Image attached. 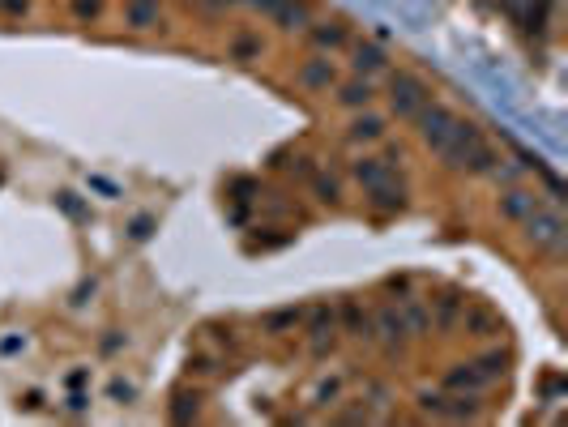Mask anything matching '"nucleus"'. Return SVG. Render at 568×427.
<instances>
[{
  "label": "nucleus",
  "mask_w": 568,
  "mask_h": 427,
  "mask_svg": "<svg viewBox=\"0 0 568 427\" xmlns=\"http://www.w3.org/2000/svg\"><path fill=\"white\" fill-rule=\"evenodd\" d=\"M351 69L355 77H381L389 69V52L381 43H351Z\"/></svg>",
  "instance_id": "nucleus-11"
},
{
  "label": "nucleus",
  "mask_w": 568,
  "mask_h": 427,
  "mask_svg": "<svg viewBox=\"0 0 568 427\" xmlns=\"http://www.w3.org/2000/svg\"><path fill=\"white\" fill-rule=\"evenodd\" d=\"M526 231V240L534 244V252H543V257L551 261H560L564 252H568V227H564V218L560 210H547V205H539L526 223H517Z\"/></svg>",
  "instance_id": "nucleus-1"
},
{
  "label": "nucleus",
  "mask_w": 568,
  "mask_h": 427,
  "mask_svg": "<svg viewBox=\"0 0 568 427\" xmlns=\"http://www.w3.org/2000/svg\"><path fill=\"white\" fill-rule=\"evenodd\" d=\"M103 5H107V0H69V9H73L77 22H99L103 18Z\"/></svg>",
  "instance_id": "nucleus-23"
},
{
  "label": "nucleus",
  "mask_w": 568,
  "mask_h": 427,
  "mask_svg": "<svg viewBox=\"0 0 568 427\" xmlns=\"http://www.w3.org/2000/svg\"><path fill=\"white\" fill-rule=\"evenodd\" d=\"M308 43L317 47V52H342V47H351V39H346V26L342 22H308Z\"/></svg>",
  "instance_id": "nucleus-15"
},
{
  "label": "nucleus",
  "mask_w": 568,
  "mask_h": 427,
  "mask_svg": "<svg viewBox=\"0 0 568 427\" xmlns=\"http://www.w3.org/2000/svg\"><path fill=\"white\" fill-rule=\"evenodd\" d=\"M312 193H317V201L334 205L338 201V180L334 176H312Z\"/></svg>",
  "instance_id": "nucleus-24"
},
{
  "label": "nucleus",
  "mask_w": 568,
  "mask_h": 427,
  "mask_svg": "<svg viewBox=\"0 0 568 427\" xmlns=\"http://www.w3.org/2000/svg\"><path fill=\"white\" fill-rule=\"evenodd\" d=\"M261 52H265L261 35H248V30H244V35H235V39H231V60H257Z\"/></svg>",
  "instance_id": "nucleus-21"
},
{
  "label": "nucleus",
  "mask_w": 568,
  "mask_h": 427,
  "mask_svg": "<svg viewBox=\"0 0 568 427\" xmlns=\"http://www.w3.org/2000/svg\"><path fill=\"white\" fill-rule=\"evenodd\" d=\"M346 141H351V146H376V141H385V116H376L372 107H364V112L351 120V129H346Z\"/></svg>",
  "instance_id": "nucleus-14"
},
{
  "label": "nucleus",
  "mask_w": 568,
  "mask_h": 427,
  "mask_svg": "<svg viewBox=\"0 0 568 427\" xmlns=\"http://www.w3.org/2000/svg\"><path fill=\"white\" fill-rule=\"evenodd\" d=\"M385 94H389V112L398 116V120H415L419 107L432 99V90L423 86L415 73H402V69L389 73V90H385Z\"/></svg>",
  "instance_id": "nucleus-3"
},
{
  "label": "nucleus",
  "mask_w": 568,
  "mask_h": 427,
  "mask_svg": "<svg viewBox=\"0 0 568 427\" xmlns=\"http://www.w3.org/2000/svg\"><path fill=\"white\" fill-rule=\"evenodd\" d=\"M338 312L321 304V308H312V321H308V346H312V355H329L338 346Z\"/></svg>",
  "instance_id": "nucleus-7"
},
{
  "label": "nucleus",
  "mask_w": 568,
  "mask_h": 427,
  "mask_svg": "<svg viewBox=\"0 0 568 427\" xmlns=\"http://www.w3.org/2000/svg\"><path fill=\"white\" fill-rule=\"evenodd\" d=\"M188 5H197V0H188Z\"/></svg>",
  "instance_id": "nucleus-27"
},
{
  "label": "nucleus",
  "mask_w": 568,
  "mask_h": 427,
  "mask_svg": "<svg viewBox=\"0 0 568 427\" xmlns=\"http://www.w3.org/2000/svg\"><path fill=\"white\" fill-rule=\"evenodd\" d=\"M30 0H0V18H26Z\"/></svg>",
  "instance_id": "nucleus-25"
},
{
  "label": "nucleus",
  "mask_w": 568,
  "mask_h": 427,
  "mask_svg": "<svg viewBox=\"0 0 568 427\" xmlns=\"http://www.w3.org/2000/svg\"><path fill=\"white\" fill-rule=\"evenodd\" d=\"M466 321H470V329H475V334H479V338H492V334H500V325H496V316H492V312H487V308H475V312H470V316H466Z\"/></svg>",
  "instance_id": "nucleus-22"
},
{
  "label": "nucleus",
  "mask_w": 568,
  "mask_h": 427,
  "mask_svg": "<svg viewBox=\"0 0 568 427\" xmlns=\"http://www.w3.org/2000/svg\"><path fill=\"white\" fill-rule=\"evenodd\" d=\"M338 329H342V334H351V338H359V342H372V312H364L359 304H342Z\"/></svg>",
  "instance_id": "nucleus-17"
},
{
  "label": "nucleus",
  "mask_w": 568,
  "mask_h": 427,
  "mask_svg": "<svg viewBox=\"0 0 568 427\" xmlns=\"http://www.w3.org/2000/svg\"><path fill=\"white\" fill-rule=\"evenodd\" d=\"M372 338L385 346V351H398V346H406V338H410V329H406V321H402V312L398 308H381L372 316Z\"/></svg>",
  "instance_id": "nucleus-9"
},
{
  "label": "nucleus",
  "mask_w": 568,
  "mask_h": 427,
  "mask_svg": "<svg viewBox=\"0 0 568 427\" xmlns=\"http://www.w3.org/2000/svg\"><path fill=\"white\" fill-rule=\"evenodd\" d=\"M295 82L304 86L308 94H329V90H334V86L342 82V77H338V69H334V60L317 52L312 60H304V65L295 69Z\"/></svg>",
  "instance_id": "nucleus-6"
},
{
  "label": "nucleus",
  "mask_w": 568,
  "mask_h": 427,
  "mask_svg": "<svg viewBox=\"0 0 568 427\" xmlns=\"http://www.w3.org/2000/svg\"><path fill=\"white\" fill-rule=\"evenodd\" d=\"M334 90H338V103L346 107V112H364V107L376 103V82L372 77H346V82H338Z\"/></svg>",
  "instance_id": "nucleus-12"
},
{
  "label": "nucleus",
  "mask_w": 568,
  "mask_h": 427,
  "mask_svg": "<svg viewBox=\"0 0 568 427\" xmlns=\"http://www.w3.org/2000/svg\"><path fill=\"white\" fill-rule=\"evenodd\" d=\"M299 321H304L299 308H278V312L265 316V334H287V329H295Z\"/></svg>",
  "instance_id": "nucleus-20"
},
{
  "label": "nucleus",
  "mask_w": 568,
  "mask_h": 427,
  "mask_svg": "<svg viewBox=\"0 0 568 427\" xmlns=\"http://www.w3.org/2000/svg\"><path fill=\"white\" fill-rule=\"evenodd\" d=\"M453 112H449V107L445 103H423L419 107V116L415 120H410V124H415V129H419V137H423V146H428L436 158H440V163H445V158H449V146H453Z\"/></svg>",
  "instance_id": "nucleus-2"
},
{
  "label": "nucleus",
  "mask_w": 568,
  "mask_h": 427,
  "mask_svg": "<svg viewBox=\"0 0 568 427\" xmlns=\"http://www.w3.org/2000/svg\"><path fill=\"white\" fill-rule=\"evenodd\" d=\"M457 312H462V304H457V299H445V304H440V325H449Z\"/></svg>",
  "instance_id": "nucleus-26"
},
{
  "label": "nucleus",
  "mask_w": 568,
  "mask_h": 427,
  "mask_svg": "<svg viewBox=\"0 0 568 427\" xmlns=\"http://www.w3.org/2000/svg\"><path fill=\"white\" fill-rule=\"evenodd\" d=\"M539 193H530V188H522V184H509L504 193L496 197V210H500V218L504 223H526V218L539 210Z\"/></svg>",
  "instance_id": "nucleus-8"
},
{
  "label": "nucleus",
  "mask_w": 568,
  "mask_h": 427,
  "mask_svg": "<svg viewBox=\"0 0 568 427\" xmlns=\"http://www.w3.org/2000/svg\"><path fill=\"white\" fill-rule=\"evenodd\" d=\"M351 176L364 184V193H368V188L385 184V180H398V167L385 163V158H355V163H351Z\"/></svg>",
  "instance_id": "nucleus-16"
},
{
  "label": "nucleus",
  "mask_w": 568,
  "mask_h": 427,
  "mask_svg": "<svg viewBox=\"0 0 568 427\" xmlns=\"http://www.w3.org/2000/svg\"><path fill=\"white\" fill-rule=\"evenodd\" d=\"M423 415H436V419H479V402H475V393H423Z\"/></svg>",
  "instance_id": "nucleus-5"
},
{
  "label": "nucleus",
  "mask_w": 568,
  "mask_h": 427,
  "mask_svg": "<svg viewBox=\"0 0 568 427\" xmlns=\"http://www.w3.org/2000/svg\"><path fill=\"white\" fill-rule=\"evenodd\" d=\"M244 5H252L261 13V18H270L278 30H304L312 18H308V5L304 0H244Z\"/></svg>",
  "instance_id": "nucleus-4"
},
{
  "label": "nucleus",
  "mask_w": 568,
  "mask_h": 427,
  "mask_svg": "<svg viewBox=\"0 0 568 427\" xmlns=\"http://www.w3.org/2000/svg\"><path fill=\"white\" fill-rule=\"evenodd\" d=\"M398 312H402V321L410 329V338H419V334H428V329H432V312L423 308V304H410V299H406Z\"/></svg>",
  "instance_id": "nucleus-19"
},
{
  "label": "nucleus",
  "mask_w": 568,
  "mask_h": 427,
  "mask_svg": "<svg viewBox=\"0 0 568 427\" xmlns=\"http://www.w3.org/2000/svg\"><path fill=\"white\" fill-rule=\"evenodd\" d=\"M487 385H496V381L479 368L475 359H470V363H457V368L445 376V389H449V393H483Z\"/></svg>",
  "instance_id": "nucleus-13"
},
{
  "label": "nucleus",
  "mask_w": 568,
  "mask_h": 427,
  "mask_svg": "<svg viewBox=\"0 0 568 427\" xmlns=\"http://www.w3.org/2000/svg\"><path fill=\"white\" fill-rule=\"evenodd\" d=\"M124 26L146 35V30H163V5L159 0H124Z\"/></svg>",
  "instance_id": "nucleus-10"
},
{
  "label": "nucleus",
  "mask_w": 568,
  "mask_h": 427,
  "mask_svg": "<svg viewBox=\"0 0 568 427\" xmlns=\"http://www.w3.org/2000/svg\"><path fill=\"white\" fill-rule=\"evenodd\" d=\"M368 197H372V205L381 214H398L402 205H406V188H402V180H385V184L368 188Z\"/></svg>",
  "instance_id": "nucleus-18"
}]
</instances>
